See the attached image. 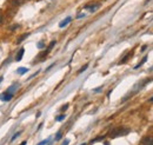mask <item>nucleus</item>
Here are the masks:
<instances>
[{"label": "nucleus", "mask_w": 153, "mask_h": 145, "mask_svg": "<svg viewBox=\"0 0 153 145\" xmlns=\"http://www.w3.org/2000/svg\"><path fill=\"white\" fill-rule=\"evenodd\" d=\"M128 132H130V129L128 127H125V126H119V127H116L113 129V130L111 131V137H113V138H116V137H120V136H125L127 134Z\"/></svg>", "instance_id": "nucleus-1"}, {"label": "nucleus", "mask_w": 153, "mask_h": 145, "mask_svg": "<svg viewBox=\"0 0 153 145\" xmlns=\"http://www.w3.org/2000/svg\"><path fill=\"white\" fill-rule=\"evenodd\" d=\"M99 7H100V4L99 3H91V4H88V5H85V9L88 10L91 13L95 12L97 10L99 9Z\"/></svg>", "instance_id": "nucleus-2"}, {"label": "nucleus", "mask_w": 153, "mask_h": 145, "mask_svg": "<svg viewBox=\"0 0 153 145\" xmlns=\"http://www.w3.org/2000/svg\"><path fill=\"white\" fill-rule=\"evenodd\" d=\"M12 98H13V94H11V93L5 92L3 94H0V100H3V102H10Z\"/></svg>", "instance_id": "nucleus-3"}, {"label": "nucleus", "mask_w": 153, "mask_h": 145, "mask_svg": "<svg viewBox=\"0 0 153 145\" xmlns=\"http://www.w3.org/2000/svg\"><path fill=\"white\" fill-rule=\"evenodd\" d=\"M142 145H153V137L147 136L142 139Z\"/></svg>", "instance_id": "nucleus-4"}, {"label": "nucleus", "mask_w": 153, "mask_h": 145, "mask_svg": "<svg viewBox=\"0 0 153 145\" xmlns=\"http://www.w3.org/2000/svg\"><path fill=\"white\" fill-rule=\"evenodd\" d=\"M24 53H25V48H20L19 52L17 53V55H15V61H20L21 58H22V55Z\"/></svg>", "instance_id": "nucleus-5"}, {"label": "nucleus", "mask_w": 153, "mask_h": 145, "mask_svg": "<svg viewBox=\"0 0 153 145\" xmlns=\"http://www.w3.org/2000/svg\"><path fill=\"white\" fill-rule=\"evenodd\" d=\"M71 20H72V18H71V17H67L66 19H64V20H62V21H61V22L59 24V27H61V28H62V27H65V26H67V25H68V24L71 22Z\"/></svg>", "instance_id": "nucleus-6"}, {"label": "nucleus", "mask_w": 153, "mask_h": 145, "mask_svg": "<svg viewBox=\"0 0 153 145\" xmlns=\"http://www.w3.org/2000/svg\"><path fill=\"white\" fill-rule=\"evenodd\" d=\"M28 36H30V33H25V34H21V36H20V37H19L18 39H17V44H20V43L22 42V40H25V39H26V38H27Z\"/></svg>", "instance_id": "nucleus-7"}, {"label": "nucleus", "mask_w": 153, "mask_h": 145, "mask_svg": "<svg viewBox=\"0 0 153 145\" xmlns=\"http://www.w3.org/2000/svg\"><path fill=\"white\" fill-rule=\"evenodd\" d=\"M17 72H18L19 74H24V73H27V72H28V69H26V67H19Z\"/></svg>", "instance_id": "nucleus-8"}, {"label": "nucleus", "mask_w": 153, "mask_h": 145, "mask_svg": "<svg viewBox=\"0 0 153 145\" xmlns=\"http://www.w3.org/2000/svg\"><path fill=\"white\" fill-rule=\"evenodd\" d=\"M146 60H147V57H144V58H142V60H141V61H140V63L138 64V65H135V66H134V69L137 70V69H139L140 66H142V65H144V64H145V63H146Z\"/></svg>", "instance_id": "nucleus-9"}, {"label": "nucleus", "mask_w": 153, "mask_h": 145, "mask_svg": "<svg viewBox=\"0 0 153 145\" xmlns=\"http://www.w3.org/2000/svg\"><path fill=\"white\" fill-rule=\"evenodd\" d=\"M20 134H21V131H18L17 133H14V134H13V137H12V138H11V142L15 140V139H17V138H18V137H19Z\"/></svg>", "instance_id": "nucleus-10"}, {"label": "nucleus", "mask_w": 153, "mask_h": 145, "mask_svg": "<svg viewBox=\"0 0 153 145\" xmlns=\"http://www.w3.org/2000/svg\"><path fill=\"white\" fill-rule=\"evenodd\" d=\"M15 91H17V88H15L14 86H11V87H10V88H9V90H7L6 92H7V93H11V94H13Z\"/></svg>", "instance_id": "nucleus-11"}, {"label": "nucleus", "mask_w": 153, "mask_h": 145, "mask_svg": "<svg viewBox=\"0 0 153 145\" xmlns=\"http://www.w3.org/2000/svg\"><path fill=\"white\" fill-rule=\"evenodd\" d=\"M65 117H66L65 115H60V116H58L57 118H55V120H57V122H62V120L65 119Z\"/></svg>", "instance_id": "nucleus-12"}, {"label": "nucleus", "mask_w": 153, "mask_h": 145, "mask_svg": "<svg viewBox=\"0 0 153 145\" xmlns=\"http://www.w3.org/2000/svg\"><path fill=\"white\" fill-rule=\"evenodd\" d=\"M131 54H132V53H128V54L126 55V57H124V58H123V60H121V61H120L119 64H124V63H126V61H127V59H128V58H130V57H131Z\"/></svg>", "instance_id": "nucleus-13"}, {"label": "nucleus", "mask_w": 153, "mask_h": 145, "mask_svg": "<svg viewBox=\"0 0 153 145\" xmlns=\"http://www.w3.org/2000/svg\"><path fill=\"white\" fill-rule=\"evenodd\" d=\"M87 67H88V64H85V65H84V66H83L81 69H80V70L78 71V73H83V72H84V71H85V70H86Z\"/></svg>", "instance_id": "nucleus-14"}, {"label": "nucleus", "mask_w": 153, "mask_h": 145, "mask_svg": "<svg viewBox=\"0 0 153 145\" xmlns=\"http://www.w3.org/2000/svg\"><path fill=\"white\" fill-rule=\"evenodd\" d=\"M104 138H105V137H104V136H101V137H98V138L93 139V140H92V143H94V142H99V140H102Z\"/></svg>", "instance_id": "nucleus-15"}, {"label": "nucleus", "mask_w": 153, "mask_h": 145, "mask_svg": "<svg viewBox=\"0 0 153 145\" xmlns=\"http://www.w3.org/2000/svg\"><path fill=\"white\" fill-rule=\"evenodd\" d=\"M48 142H50V139H45V140H43V142H40V143H38L37 145H45V144H47Z\"/></svg>", "instance_id": "nucleus-16"}, {"label": "nucleus", "mask_w": 153, "mask_h": 145, "mask_svg": "<svg viewBox=\"0 0 153 145\" xmlns=\"http://www.w3.org/2000/svg\"><path fill=\"white\" fill-rule=\"evenodd\" d=\"M61 138V131H59L58 133H57V137H55V140H59Z\"/></svg>", "instance_id": "nucleus-17"}, {"label": "nucleus", "mask_w": 153, "mask_h": 145, "mask_svg": "<svg viewBox=\"0 0 153 145\" xmlns=\"http://www.w3.org/2000/svg\"><path fill=\"white\" fill-rule=\"evenodd\" d=\"M17 28H19V25H13V26H11V27H10V30H11V31L17 30Z\"/></svg>", "instance_id": "nucleus-18"}, {"label": "nucleus", "mask_w": 153, "mask_h": 145, "mask_svg": "<svg viewBox=\"0 0 153 145\" xmlns=\"http://www.w3.org/2000/svg\"><path fill=\"white\" fill-rule=\"evenodd\" d=\"M67 107H68V104H65L62 107H61V111H66L67 110Z\"/></svg>", "instance_id": "nucleus-19"}, {"label": "nucleus", "mask_w": 153, "mask_h": 145, "mask_svg": "<svg viewBox=\"0 0 153 145\" xmlns=\"http://www.w3.org/2000/svg\"><path fill=\"white\" fill-rule=\"evenodd\" d=\"M44 46H45L44 43H39V44H38V47H39V48H41V47H44Z\"/></svg>", "instance_id": "nucleus-20"}, {"label": "nucleus", "mask_w": 153, "mask_h": 145, "mask_svg": "<svg viewBox=\"0 0 153 145\" xmlns=\"http://www.w3.org/2000/svg\"><path fill=\"white\" fill-rule=\"evenodd\" d=\"M68 143H70V140L68 139H65V140H64V143H62V145H68Z\"/></svg>", "instance_id": "nucleus-21"}, {"label": "nucleus", "mask_w": 153, "mask_h": 145, "mask_svg": "<svg viewBox=\"0 0 153 145\" xmlns=\"http://www.w3.org/2000/svg\"><path fill=\"white\" fill-rule=\"evenodd\" d=\"M146 47H147V46H146V45H144V46H142V47H141V52H144V51H145V50H146Z\"/></svg>", "instance_id": "nucleus-22"}, {"label": "nucleus", "mask_w": 153, "mask_h": 145, "mask_svg": "<svg viewBox=\"0 0 153 145\" xmlns=\"http://www.w3.org/2000/svg\"><path fill=\"white\" fill-rule=\"evenodd\" d=\"M101 88H102V87H98L97 90H94V92H100V91H101Z\"/></svg>", "instance_id": "nucleus-23"}, {"label": "nucleus", "mask_w": 153, "mask_h": 145, "mask_svg": "<svg viewBox=\"0 0 153 145\" xmlns=\"http://www.w3.org/2000/svg\"><path fill=\"white\" fill-rule=\"evenodd\" d=\"M20 145H26V142H22V143H21Z\"/></svg>", "instance_id": "nucleus-24"}, {"label": "nucleus", "mask_w": 153, "mask_h": 145, "mask_svg": "<svg viewBox=\"0 0 153 145\" xmlns=\"http://www.w3.org/2000/svg\"><path fill=\"white\" fill-rule=\"evenodd\" d=\"M150 102H151V103L153 102V97H152V98H150Z\"/></svg>", "instance_id": "nucleus-25"}, {"label": "nucleus", "mask_w": 153, "mask_h": 145, "mask_svg": "<svg viewBox=\"0 0 153 145\" xmlns=\"http://www.w3.org/2000/svg\"><path fill=\"white\" fill-rule=\"evenodd\" d=\"M3 82V77H0V83H1Z\"/></svg>", "instance_id": "nucleus-26"}, {"label": "nucleus", "mask_w": 153, "mask_h": 145, "mask_svg": "<svg viewBox=\"0 0 153 145\" xmlns=\"http://www.w3.org/2000/svg\"><path fill=\"white\" fill-rule=\"evenodd\" d=\"M150 71H153V66H152V67H151V69H150Z\"/></svg>", "instance_id": "nucleus-27"}, {"label": "nucleus", "mask_w": 153, "mask_h": 145, "mask_svg": "<svg viewBox=\"0 0 153 145\" xmlns=\"http://www.w3.org/2000/svg\"><path fill=\"white\" fill-rule=\"evenodd\" d=\"M150 1V0H145V3H148Z\"/></svg>", "instance_id": "nucleus-28"}]
</instances>
